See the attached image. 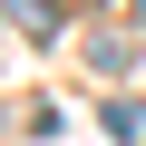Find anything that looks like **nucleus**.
<instances>
[{
    "instance_id": "f257e3e1",
    "label": "nucleus",
    "mask_w": 146,
    "mask_h": 146,
    "mask_svg": "<svg viewBox=\"0 0 146 146\" xmlns=\"http://www.w3.org/2000/svg\"><path fill=\"white\" fill-rule=\"evenodd\" d=\"M98 117H107V136H146V107H136V98H107Z\"/></svg>"
},
{
    "instance_id": "f03ea898",
    "label": "nucleus",
    "mask_w": 146,
    "mask_h": 146,
    "mask_svg": "<svg viewBox=\"0 0 146 146\" xmlns=\"http://www.w3.org/2000/svg\"><path fill=\"white\" fill-rule=\"evenodd\" d=\"M10 20H20V29H39V39L58 29V10H49V0H10Z\"/></svg>"
}]
</instances>
